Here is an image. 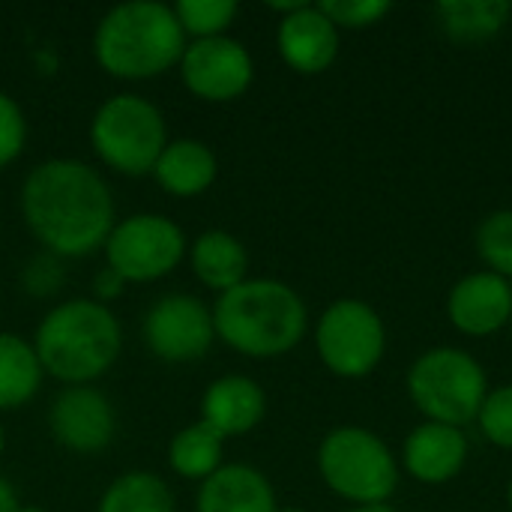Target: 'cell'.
Listing matches in <instances>:
<instances>
[{
  "instance_id": "1",
  "label": "cell",
  "mask_w": 512,
  "mask_h": 512,
  "mask_svg": "<svg viewBox=\"0 0 512 512\" xmlns=\"http://www.w3.org/2000/svg\"><path fill=\"white\" fill-rule=\"evenodd\" d=\"M21 210L33 237L63 258L105 246L114 228V201L105 180L78 159H48L21 186Z\"/></svg>"
},
{
  "instance_id": "2",
  "label": "cell",
  "mask_w": 512,
  "mask_h": 512,
  "mask_svg": "<svg viewBox=\"0 0 512 512\" xmlns=\"http://www.w3.org/2000/svg\"><path fill=\"white\" fill-rule=\"evenodd\" d=\"M306 303L279 279H246L219 294L213 309L216 336L246 357H279L306 336Z\"/></svg>"
},
{
  "instance_id": "3",
  "label": "cell",
  "mask_w": 512,
  "mask_h": 512,
  "mask_svg": "<svg viewBox=\"0 0 512 512\" xmlns=\"http://www.w3.org/2000/svg\"><path fill=\"white\" fill-rule=\"evenodd\" d=\"M186 33L174 6L156 0H132L105 12L93 36L99 66L114 78H156L180 63Z\"/></svg>"
},
{
  "instance_id": "4",
  "label": "cell",
  "mask_w": 512,
  "mask_h": 512,
  "mask_svg": "<svg viewBox=\"0 0 512 512\" xmlns=\"http://www.w3.org/2000/svg\"><path fill=\"white\" fill-rule=\"evenodd\" d=\"M123 336L111 309L99 300H69L51 309L36 330L42 372L63 384H87L114 366Z\"/></svg>"
},
{
  "instance_id": "5",
  "label": "cell",
  "mask_w": 512,
  "mask_h": 512,
  "mask_svg": "<svg viewBox=\"0 0 512 512\" xmlns=\"http://www.w3.org/2000/svg\"><path fill=\"white\" fill-rule=\"evenodd\" d=\"M321 480L357 507H381L399 489L393 450L363 426H339L318 447Z\"/></svg>"
},
{
  "instance_id": "6",
  "label": "cell",
  "mask_w": 512,
  "mask_h": 512,
  "mask_svg": "<svg viewBox=\"0 0 512 512\" xmlns=\"http://www.w3.org/2000/svg\"><path fill=\"white\" fill-rule=\"evenodd\" d=\"M489 390L483 366L462 348H432L408 372V396L429 423L456 429L474 423Z\"/></svg>"
},
{
  "instance_id": "7",
  "label": "cell",
  "mask_w": 512,
  "mask_h": 512,
  "mask_svg": "<svg viewBox=\"0 0 512 512\" xmlns=\"http://www.w3.org/2000/svg\"><path fill=\"white\" fill-rule=\"evenodd\" d=\"M90 141L96 156L129 177L150 174L168 144L162 111L144 96H111L99 105L90 123Z\"/></svg>"
},
{
  "instance_id": "8",
  "label": "cell",
  "mask_w": 512,
  "mask_h": 512,
  "mask_svg": "<svg viewBox=\"0 0 512 512\" xmlns=\"http://www.w3.org/2000/svg\"><path fill=\"white\" fill-rule=\"evenodd\" d=\"M315 348L321 363L339 378H366L387 351V330L375 306L366 300H336L315 327Z\"/></svg>"
},
{
  "instance_id": "9",
  "label": "cell",
  "mask_w": 512,
  "mask_h": 512,
  "mask_svg": "<svg viewBox=\"0 0 512 512\" xmlns=\"http://www.w3.org/2000/svg\"><path fill=\"white\" fill-rule=\"evenodd\" d=\"M186 252L183 231L156 213H138L111 228L105 240L108 267L123 282H153L171 273Z\"/></svg>"
},
{
  "instance_id": "10",
  "label": "cell",
  "mask_w": 512,
  "mask_h": 512,
  "mask_svg": "<svg viewBox=\"0 0 512 512\" xmlns=\"http://www.w3.org/2000/svg\"><path fill=\"white\" fill-rule=\"evenodd\" d=\"M144 339L165 363L201 360L216 339L213 309H207L198 297L168 294L150 306L144 318Z\"/></svg>"
},
{
  "instance_id": "11",
  "label": "cell",
  "mask_w": 512,
  "mask_h": 512,
  "mask_svg": "<svg viewBox=\"0 0 512 512\" xmlns=\"http://www.w3.org/2000/svg\"><path fill=\"white\" fill-rule=\"evenodd\" d=\"M255 66L243 42L228 36L195 39L180 57V78L204 102H231L252 84Z\"/></svg>"
},
{
  "instance_id": "12",
  "label": "cell",
  "mask_w": 512,
  "mask_h": 512,
  "mask_svg": "<svg viewBox=\"0 0 512 512\" xmlns=\"http://www.w3.org/2000/svg\"><path fill=\"white\" fill-rule=\"evenodd\" d=\"M450 324L474 339H486L501 333L512 321V285L510 279L477 270L462 276L447 297Z\"/></svg>"
},
{
  "instance_id": "13",
  "label": "cell",
  "mask_w": 512,
  "mask_h": 512,
  "mask_svg": "<svg viewBox=\"0 0 512 512\" xmlns=\"http://www.w3.org/2000/svg\"><path fill=\"white\" fill-rule=\"evenodd\" d=\"M48 426L57 444L72 453H99L114 438V408L93 387H69L63 390L51 411Z\"/></svg>"
},
{
  "instance_id": "14",
  "label": "cell",
  "mask_w": 512,
  "mask_h": 512,
  "mask_svg": "<svg viewBox=\"0 0 512 512\" xmlns=\"http://www.w3.org/2000/svg\"><path fill=\"white\" fill-rule=\"evenodd\" d=\"M276 45L282 60L300 75H318L333 66L339 54L336 24L312 3L285 15L276 30Z\"/></svg>"
},
{
  "instance_id": "15",
  "label": "cell",
  "mask_w": 512,
  "mask_h": 512,
  "mask_svg": "<svg viewBox=\"0 0 512 512\" xmlns=\"http://www.w3.org/2000/svg\"><path fill=\"white\" fill-rule=\"evenodd\" d=\"M405 471L423 486H444L462 474L468 465V438L456 426L423 423L411 429L402 447Z\"/></svg>"
},
{
  "instance_id": "16",
  "label": "cell",
  "mask_w": 512,
  "mask_h": 512,
  "mask_svg": "<svg viewBox=\"0 0 512 512\" xmlns=\"http://www.w3.org/2000/svg\"><path fill=\"white\" fill-rule=\"evenodd\" d=\"M267 411L264 390L246 375H225L213 381L201 399V423H207L222 441L252 432Z\"/></svg>"
},
{
  "instance_id": "17",
  "label": "cell",
  "mask_w": 512,
  "mask_h": 512,
  "mask_svg": "<svg viewBox=\"0 0 512 512\" xmlns=\"http://www.w3.org/2000/svg\"><path fill=\"white\" fill-rule=\"evenodd\" d=\"M270 480L249 465H222L201 483L198 512H276Z\"/></svg>"
},
{
  "instance_id": "18",
  "label": "cell",
  "mask_w": 512,
  "mask_h": 512,
  "mask_svg": "<svg viewBox=\"0 0 512 512\" xmlns=\"http://www.w3.org/2000/svg\"><path fill=\"white\" fill-rule=\"evenodd\" d=\"M216 168V156L207 144L180 138L165 144L162 156L153 165V174L165 192L177 198H192L210 189V183L216 180Z\"/></svg>"
},
{
  "instance_id": "19",
  "label": "cell",
  "mask_w": 512,
  "mask_h": 512,
  "mask_svg": "<svg viewBox=\"0 0 512 512\" xmlns=\"http://www.w3.org/2000/svg\"><path fill=\"white\" fill-rule=\"evenodd\" d=\"M246 267H249L246 249L228 231H216V228L204 231L192 246V270H195V276L207 288H213L219 294H225V291L237 288L240 282H246Z\"/></svg>"
},
{
  "instance_id": "20",
  "label": "cell",
  "mask_w": 512,
  "mask_h": 512,
  "mask_svg": "<svg viewBox=\"0 0 512 512\" xmlns=\"http://www.w3.org/2000/svg\"><path fill=\"white\" fill-rule=\"evenodd\" d=\"M441 30L459 45L495 39L512 15L507 0H444L435 6Z\"/></svg>"
},
{
  "instance_id": "21",
  "label": "cell",
  "mask_w": 512,
  "mask_h": 512,
  "mask_svg": "<svg viewBox=\"0 0 512 512\" xmlns=\"http://www.w3.org/2000/svg\"><path fill=\"white\" fill-rule=\"evenodd\" d=\"M42 384V366L21 336L0 333V411H15L36 396Z\"/></svg>"
},
{
  "instance_id": "22",
  "label": "cell",
  "mask_w": 512,
  "mask_h": 512,
  "mask_svg": "<svg viewBox=\"0 0 512 512\" xmlns=\"http://www.w3.org/2000/svg\"><path fill=\"white\" fill-rule=\"evenodd\" d=\"M168 465L186 480H207L222 468V438L207 423H192L174 435L168 447Z\"/></svg>"
},
{
  "instance_id": "23",
  "label": "cell",
  "mask_w": 512,
  "mask_h": 512,
  "mask_svg": "<svg viewBox=\"0 0 512 512\" xmlns=\"http://www.w3.org/2000/svg\"><path fill=\"white\" fill-rule=\"evenodd\" d=\"M99 512H174V495L162 477L129 471L105 489Z\"/></svg>"
},
{
  "instance_id": "24",
  "label": "cell",
  "mask_w": 512,
  "mask_h": 512,
  "mask_svg": "<svg viewBox=\"0 0 512 512\" xmlns=\"http://www.w3.org/2000/svg\"><path fill=\"white\" fill-rule=\"evenodd\" d=\"M477 255L486 270L512 279V207L489 213L477 228Z\"/></svg>"
},
{
  "instance_id": "25",
  "label": "cell",
  "mask_w": 512,
  "mask_h": 512,
  "mask_svg": "<svg viewBox=\"0 0 512 512\" xmlns=\"http://www.w3.org/2000/svg\"><path fill=\"white\" fill-rule=\"evenodd\" d=\"M174 15L183 27V33H192L198 39L225 36L237 15L234 0H180L174 6Z\"/></svg>"
},
{
  "instance_id": "26",
  "label": "cell",
  "mask_w": 512,
  "mask_h": 512,
  "mask_svg": "<svg viewBox=\"0 0 512 512\" xmlns=\"http://www.w3.org/2000/svg\"><path fill=\"white\" fill-rule=\"evenodd\" d=\"M477 426L489 444L501 450H512V384H501L489 390L477 414Z\"/></svg>"
},
{
  "instance_id": "27",
  "label": "cell",
  "mask_w": 512,
  "mask_h": 512,
  "mask_svg": "<svg viewBox=\"0 0 512 512\" xmlns=\"http://www.w3.org/2000/svg\"><path fill=\"white\" fill-rule=\"evenodd\" d=\"M315 6L336 24V30L339 27H348V30L372 27L393 9L387 0H321Z\"/></svg>"
},
{
  "instance_id": "28",
  "label": "cell",
  "mask_w": 512,
  "mask_h": 512,
  "mask_svg": "<svg viewBox=\"0 0 512 512\" xmlns=\"http://www.w3.org/2000/svg\"><path fill=\"white\" fill-rule=\"evenodd\" d=\"M24 138H27L24 114L18 102L0 90V168L18 159V153L24 150Z\"/></svg>"
},
{
  "instance_id": "29",
  "label": "cell",
  "mask_w": 512,
  "mask_h": 512,
  "mask_svg": "<svg viewBox=\"0 0 512 512\" xmlns=\"http://www.w3.org/2000/svg\"><path fill=\"white\" fill-rule=\"evenodd\" d=\"M93 291H96L99 300H114V297H120V291H123V279H120L111 267H105L102 273H96Z\"/></svg>"
},
{
  "instance_id": "30",
  "label": "cell",
  "mask_w": 512,
  "mask_h": 512,
  "mask_svg": "<svg viewBox=\"0 0 512 512\" xmlns=\"http://www.w3.org/2000/svg\"><path fill=\"white\" fill-rule=\"evenodd\" d=\"M21 507L18 504V498H15V492H12V486L0 477V512H15Z\"/></svg>"
},
{
  "instance_id": "31",
  "label": "cell",
  "mask_w": 512,
  "mask_h": 512,
  "mask_svg": "<svg viewBox=\"0 0 512 512\" xmlns=\"http://www.w3.org/2000/svg\"><path fill=\"white\" fill-rule=\"evenodd\" d=\"M348 512H393L387 504H381V507H354V510Z\"/></svg>"
},
{
  "instance_id": "32",
  "label": "cell",
  "mask_w": 512,
  "mask_h": 512,
  "mask_svg": "<svg viewBox=\"0 0 512 512\" xmlns=\"http://www.w3.org/2000/svg\"><path fill=\"white\" fill-rule=\"evenodd\" d=\"M15 512H45V510H39V507H18Z\"/></svg>"
},
{
  "instance_id": "33",
  "label": "cell",
  "mask_w": 512,
  "mask_h": 512,
  "mask_svg": "<svg viewBox=\"0 0 512 512\" xmlns=\"http://www.w3.org/2000/svg\"><path fill=\"white\" fill-rule=\"evenodd\" d=\"M507 504H510V510H512V477H510V486H507Z\"/></svg>"
},
{
  "instance_id": "34",
  "label": "cell",
  "mask_w": 512,
  "mask_h": 512,
  "mask_svg": "<svg viewBox=\"0 0 512 512\" xmlns=\"http://www.w3.org/2000/svg\"><path fill=\"white\" fill-rule=\"evenodd\" d=\"M276 512H303V510H297V507H285V510H276Z\"/></svg>"
},
{
  "instance_id": "35",
  "label": "cell",
  "mask_w": 512,
  "mask_h": 512,
  "mask_svg": "<svg viewBox=\"0 0 512 512\" xmlns=\"http://www.w3.org/2000/svg\"><path fill=\"white\" fill-rule=\"evenodd\" d=\"M0 453H3V426H0Z\"/></svg>"
}]
</instances>
